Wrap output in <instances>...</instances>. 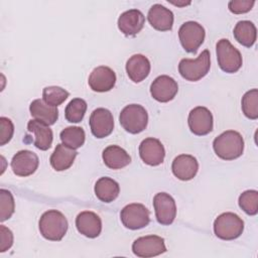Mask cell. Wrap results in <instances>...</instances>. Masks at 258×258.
Segmentation results:
<instances>
[{
	"instance_id": "obj_1",
	"label": "cell",
	"mask_w": 258,
	"mask_h": 258,
	"mask_svg": "<svg viewBox=\"0 0 258 258\" xmlns=\"http://www.w3.org/2000/svg\"><path fill=\"white\" fill-rule=\"evenodd\" d=\"M213 148L220 158L234 160L244 151V139L239 132L227 130L214 139Z\"/></svg>"
},
{
	"instance_id": "obj_2",
	"label": "cell",
	"mask_w": 258,
	"mask_h": 258,
	"mask_svg": "<svg viewBox=\"0 0 258 258\" xmlns=\"http://www.w3.org/2000/svg\"><path fill=\"white\" fill-rule=\"evenodd\" d=\"M39 232L43 238L49 241H60L68 231V221L62 213L49 210L42 214L38 222Z\"/></svg>"
},
{
	"instance_id": "obj_3",
	"label": "cell",
	"mask_w": 258,
	"mask_h": 258,
	"mask_svg": "<svg viewBox=\"0 0 258 258\" xmlns=\"http://www.w3.org/2000/svg\"><path fill=\"white\" fill-rule=\"evenodd\" d=\"M211 68V55L208 49L196 58H182L178 63V72L180 76L189 82H197L204 78Z\"/></svg>"
},
{
	"instance_id": "obj_4",
	"label": "cell",
	"mask_w": 258,
	"mask_h": 258,
	"mask_svg": "<svg viewBox=\"0 0 258 258\" xmlns=\"http://www.w3.org/2000/svg\"><path fill=\"white\" fill-rule=\"evenodd\" d=\"M119 122L127 132L138 134L147 127L148 114L141 105L130 104L121 111Z\"/></svg>"
},
{
	"instance_id": "obj_5",
	"label": "cell",
	"mask_w": 258,
	"mask_h": 258,
	"mask_svg": "<svg viewBox=\"0 0 258 258\" xmlns=\"http://www.w3.org/2000/svg\"><path fill=\"white\" fill-rule=\"evenodd\" d=\"M243 230V220L238 215L231 212L221 214L214 222L215 235L222 240H234L241 236Z\"/></svg>"
},
{
	"instance_id": "obj_6",
	"label": "cell",
	"mask_w": 258,
	"mask_h": 258,
	"mask_svg": "<svg viewBox=\"0 0 258 258\" xmlns=\"http://www.w3.org/2000/svg\"><path fill=\"white\" fill-rule=\"evenodd\" d=\"M216 52L218 64L225 73L234 74L241 69L243 62L241 52L227 38L217 42Z\"/></svg>"
},
{
	"instance_id": "obj_7",
	"label": "cell",
	"mask_w": 258,
	"mask_h": 258,
	"mask_svg": "<svg viewBox=\"0 0 258 258\" xmlns=\"http://www.w3.org/2000/svg\"><path fill=\"white\" fill-rule=\"evenodd\" d=\"M205 28L196 21H186L178 29V38L185 51L196 53L205 40Z\"/></svg>"
},
{
	"instance_id": "obj_8",
	"label": "cell",
	"mask_w": 258,
	"mask_h": 258,
	"mask_svg": "<svg viewBox=\"0 0 258 258\" xmlns=\"http://www.w3.org/2000/svg\"><path fill=\"white\" fill-rule=\"evenodd\" d=\"M120 219L127 229L138 230L149 224L150 213L142 204H130L121 210Z\"/></svg>"
},
{
	"instance_id": "obj_9",
	"label": "cell",
	"mask_w": 258,
	"mask_h": 258,
	"mask_svg": "<svg viewBox=\"0 0 258 258\" xmlns=\"http://www.w3.org/2000/svg\"><path fill=\"white\" fill-rule=\"evenodd\" d=\"M132 251L138 257L148 258L166 252V247L163 238L156 235H149L137 238L132 244Z\"/></svg>"
},
{
	"instance_id": "obj_10",
	"label": "cell",
	"mask_w": 258,
	"mask_h": 258,
	"mask_svg": "<svg viewBox=\"0 0 258 258\" xmlns=\"http://www.w3.org/2000/svg\"><path fill=\"white\" fill-rule=\"evenodd\" d=\"M155 217L159 224L170 225L176 216V206L173 198L166 192H158L153 198Z\"/></svg>"
},
{
	"instance_id": "obj_11",
	"label": "cell",
	"mask_w": 258,
	"mask_h": 258,
	"mask_svg": "<svg viewBox=\"0 0 258 258\" xmlns=\"http://www.w3.org/2000/svg\"><path fill=\"white\" fill-rule=\"evenodd\" d=\"M187 124L195 135H207L213 130V115L206 107H196L188 114Z\"/></svg>"
},
{
	"instance_id": "obj_12",
	"label": "cell",
	"mask_w": 258,
	"mask_h": 258,
	"mask_svg": "<svg viewBox=\"0 0 258 258\" xmlns=\"http://www.w3.org/2000/svg\"><path fill=\"white\" fill-rule=\"evenodd\" d=\"M90 127L92 134L97 138H105L114 129V119L112 113L105 108L94 110L90 116Z\"/></svg>"
},
{
	"instance_id": "obj_13",
	"label": "cell",
	"mask_w": 258,
	"mask_h": 258,
	"mask_svg": "<svg viewBox=\"0 0 258 258\" xmlns=\"http://www.w3.org/2000/svg\"><path fill=\"white\" fill-rule=\"evenodd\" d=\"M178 92V85L174 79L162 75L157 77L150 86L152 98L158 102L166 103L171 101Z\"/></svg>"
},
{
	"instance_id": "obj_14",
	"label": "cell",
	"mask_w": 258,
	"mask_h": 258,
	"mask_svg": "<svg viewBox=\"0 0 258 258\" xmlns=\"http://www.w3.org/2000/svg\"><path fill=\"white\" fill-rule=\"evenodd\" d=\"M139 155L144 163L150 166L161 164L165 157V150L162 143L153 137L142 140L139 145Z\"/></svg>"
},
{
	"instance_id": "obj_15",
	"label": "cell",
	"mask_w": 258,
	"mask_h": 258,
	"mask_svg": "<svg viewBox=\"0 0 258 258\" xmlns=\"http://www.w3.org/2000/svg\"><path fill=\"white\" fill-rule=\"evenodd\" d=\"M39 164L38 156L30 150L18 151L11 160V169L17 176H29L35 172Z\"/></svg>"
},
{
	"instance_id": "obj_16",
	"label": "cell",
	"mask_w": 258,
	"mask_h": 258,
	"mask_svg": "<svg viewBox=\"0 0 258 258\" xmlns=\"http://www.w3.org/2000/svg\"><path fill=\"white\" fill-rule=\"evenodd\" d=\"M88 83L90 88L95 92H108L116 84V75L111 68L100 66L92 71Z\"/></svg>"
},
{
	"instance_id": "obj_17",
	"label": "cell",
	"mask_w": 258,
	"mask_h": 258,
	"mask_svg": "<svg viewBox=\"0 0 258 258\" xmlns=\"http://www.w3.org/2000/svg\"><path fill=\"white\" fill-rule=\"evenodd\" d=\"M145 23L143 13L138 9H130L123 12L118 18V28L126 36H133L139 33Z\"/></svg>"
},
{
	"instance_id": "obj_18",
	"label": "cell",
	"mask_w": 258,
	"mask_h": 258,
	"mask_svg": "<svg viewBox=\"0 0 258 258\" xmlns=\"http://www.w3.org/2000/svg\"><path fill=\"white\" fill-rule=\"evenodd\" d=\"M171 170L178 179L190 180L196 176L199 170V162L192 155L180 154L173 159Z\"/></svg>"
},
{
	"instance_id": "obj_19",
	"label": "cell",
	"mask_w": 258,
	"mask_h": 258,
	"mask_svg": "<svg viewBox=\"0 0 258 258\" xmlns=\"http://www.w3.org/2000/svg\"><path fill=\"white\" fill-rule=\"evenodd\" d=\"M76 227L82 235L88 238H96L101 234L102 221L94 212L84 211L77 216Z\"/></svg>"
},
{
	"instance_id": "obj_20",
	"label": "cell",
	"mask_w": 258,
	"mask_h": 258,
	"mask_svg": "<svg viewBox=\"0 0 258 258\" xmlns=\"http://www.w3.org/2000/svg\"><path fill=\"white\" fill-rule=\"evenodd\" d=\"M147 19L150 25L159 31H167L173 25V13L161 4H154L150 7Z\"/></svg>"
},
{
	"instance_id": "obj_21",
	"label": "cell",
	"mask_w": 258,
	"mask_h": 258,
	"mask_svg": "<svg viewBox=\"0 0 258 258\" xmlns=\"http://www.w3.org/2000/svg\"><path fill=\"white\" fill-rule=\"evenodd\" d=\"M27 130L33 135V144L40 150H47L50 148L53 134L52 130L45 123L36 119L30 120L27 124Z\"/></svg>"
},
{
	"instance_id": "obj_22",
	"label": "cell",
	"mask_w": 258,
	"mask_h": 258,
	"mask_svg": "<svg viewBox=\"0 0 258 258\" xmlns=\"http://www.w3.org/2000/svg\"><path fill=\"white\" fill-rule=\"evenodd\" d=\"M150 61L143 54H134L126 62V73L131 81L140 83L150 73Z\"/></svg>"
},
{
	"instance_id": "obj_23",
	"label": "cell",
	"mask_w": 258,
	"mask_h": 258,
	"mask_svg": "<svg viewBox=\"0 0 258 258\" xmlns=\"http://www.w3.org/2000/svg\"><path fill=\"white\" fill-rule=\"evenodd\" d=\"M77 155L78 152L76 149L70 148L62 143L57 144L49 158V162L53 169L56 171H62L73 165Z\"/></svg>"
},
{
	"instance_id": "obj_24",
	"label": "cell",
	"mask_w": 258,
	"mask_h": 258,
	"mask_svg": "<svg viewBox=\"0 0 258 258\" xmlns=\"http://www.w3.org/2000/svg\"><path fill=\"white\" fill-rule=\"evenodd\" d=\"M29 111L31 116L46 125H53L58 118V110L56 107L46 104L41 99H36L30 103Z\"/></svg>"
},
{
	"instance_id": "obj_25",
	"label": "cell",
	"mask_w": 258,
	"mask_h": 258,
	"mask_svg": "<svg viewBox=\"0 0 258 258\" xmlns=\"http://www.w3.org/2000/svg\"><path fill=\"white\" fill-rule=\"evenodd\" d=\"M102 158L106 166L111 169H120L131 162L130 155L118 145H110L103 150Z\"/></svg>"
},
{
	"instance_id": "obj_26",
	"label": "cell",
	"mask_w": 258,
	"mask_h": 258,
	"mask_svg": "<svg viewBox=\"0 0 258 258\" xmlns=\"http://www.w3.org/2000/svg\"><path fill=\"white\" fill-rule=\"evenodd\" d=\"M120 192L119 183L113 178L104 176L100 177L95 184V195L103 203L115 201Z\"/></svg>"
},
{
	"instance_id": "obj_27",
	"label": "cell",
	"mask_w": 258,
	"mask_h": 258,
	"mask_svg": "<svg viewBox=\"0 0 258 258\" xmlns=\"http://www.w3.org/2000/svg\"><path fill=\"white\" fill-rule=\"evenodd\" d=\"M233 34L235 39L246 47H251L257 37V30L253 22L249 20H242L237 22L234 27Z\"/></svg>"
},
{
	"instance_id": "obj_28",
	"label": "cell",
	"mask_w": 258,
	"mask_h": 258,
	"mask_svg": "<svg viewBox=\"0 0 258 258\" xmlns=\"http://www.w3.org/2000/svg\"><path fill=\"white\" fill-rule=\"evenodd\" d=\"M59 137L62 144L70 148L78 149L84 145L86 134L83 128L78 126H70L60 132Z\"/></svg>"
},
{
	"instance_id": "obj_29",
	"label": "cell",
	"mask_w": 258,
	"mask_h": 258,
	"mask_svg": "<svg viewBox=\"0 0 258 258\" xmlns=\"http://www.w3.org/2000/svg\"><path fill=\"white\" fill-rule=\"evenodd\" d=\"M87 111V102L81 98L73 99L66 107L64 116L71 123H79L83 120Z\"/></svg>"
},
{
	"instance_id": "obj_30",
	"label": "cell",
	"mask_w": 258,
	"mask_h": 258,
	"mask_svg": "<svg viewBox=\"0 0 258 258\" xmlns=\"http://www.w3.org/2000/svg\"><path fill=\"white\" fill-rule=\"evenodd\" d=\"M242 111L244 115L251 119L256 120L258 118V90L252 89L244 94L242 97Z\"/></svg>"
},
{
	"instance_id": "obj_31",
	"label": "cell",
	"mask_w": 258,
	"mask_h": 258,
	"mask_svg": "<svg viewBox=\"0 0 258 258\" xmlns=\"http://www.w3.org/2000/svg\"><path fill=\"white\" fill-rule=\"evenodd\" d=\"M69 92L57 86L45 87L42 91V100L51 106L57 107L61 105L69 97Z\"/></svg>"
},
{
	"instance_id": "obj_32",
	"label": "cell",
	"mask_w": 258,
	"mask_h": 258,
	"mask_svg": "<svg viewBox=\"0 0 258 258\" xmlns=\"http://www.w3.org/2000/svg\"><path fill=\"white\" fill-rule=\"evenodd\" d=\"M239 207L250 216L258 213V191L254 189L245 190L239 197Z\"/></svg>"
},
{
	"instance_id": "obj_33",
	"label": "cell",
	"mask_w": 258,
	"mask_h": 258,
	"mask_svg": "<svg viewBox=\"0 0 258 258\" xmlns=\"http://www.w3.org/2000/svg\"><path fill=\"white\" fill-rule=\"evenodd\" d=\"M0 210H1V214H0V220L1 222H4L6 220H8L12 214L14 213V199L12 194L4 188L0 189Z\"/></svg>"
},
{
	"instance_id": "obj_34",
	"label": "cell",
	"mask_w": 258,
	"mask_h": 258,
	"mask_svg": "<svg viewBox=\"0 0 258 258\" xmlns=\"http://www.w3.org/2000/svg\"><path fill=\"white\" fill-rule=\"evenodd\" d=\"M0 127H1L0 145L3 146L11 140L13 133H14V126L10 119H8L6 117H1L0 118Z\"/></svg>"
},
{
	"instance_id": "obj_35",
	"label": "cell",
	"mask_w": 258,
	"mask_h": 258,
	"mask_svg": "<svg viewBox=\"0 0 258 258\" xmlns=\"http://www.w3.org/2000/svg\"><path fill=\"white\" fill-rule=\"evenodd\" d=\"M255 1L249 0H232L229 2V10L234 14H243L249 12L254 6Z\"/></svg>"
},
{
	"instance_id": "obj_36",
	"label": "cell",
	"mask_w": 258,
	"mask_h": 258,
	"mask_svg": "<svg viewBox=\"0 0 258 258\" xmlns=\"http://www.w3.org/2000/svg\"><path fill=\"white\" fill-rule=\"evenodd\" d=\"M0 234H1V244H0V252H5L13 244V234L12 232L6 228L5 226H0Z\"/></svg>"
}]
</instances>
